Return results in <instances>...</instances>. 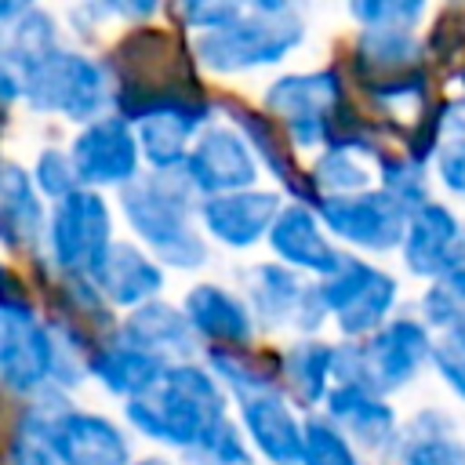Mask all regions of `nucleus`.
<instances>
[{
	"label": "nucleus",
	"mask_w": 465,
	"mask_h": 465,
	"mask_svg": "<svg viewBox=\"0 0 465 465\" xmlns=\"http://www.w3.org/2000/svg\"><path fill=\"white\" fill-rule=\"evenodd\" d=\"M200 196L182 171H142L120 185V214L163 269H203L211 262V243L196 225Z\"/></svg>",
	"instance_id": "nucleus-1"
},
{
	"label": "nucleus",
	"mask_w": 465,
	"mask_h": 465,
	"mask_svg": "<svg viewBox=\"0 0 465 465\" xmlns=\"http://www.w3.org/2000/svg\"><path fill=\"white\" fill-rule=\"evenodd\" d=\"M124 418L138 436L189 454L207 429L229 418V396L200 360H178L167 363L156 389L124 400Z\"/></svg>",
	"instance_id": "nucleus-2"
},
{
	"label": "nucleus",
	"mask_w": 465,
	"mask_h": 465,
	"mask_svg": "<svg viewBox=\"0 0 465 465\" xmlns=\"http://www.w3.org/2000/svg\"><path fill=\"white\" fill-rule=\"evenodd\" d=\"M432 356V331L421 316H389L378 331L334 345V381L363 385L378 396L407 389Z\"/></svg>",
	"instance_id": "nucleus-3"
},
{
	"label": "nucleus",
	"mask_w": 465,
	"mask_h": 465,
	"mask_svg": "<svg viewBox=\"0 0 465 465\" xmlns=\"http://www.w3.org/2000/svg\"><path fill=\"white\" fill-rule=\"evenodd\" d=\"M305 18L302 11L283 15H262L243 11L229 25H218L211 33H196L193 40V62L218 76H240L254 69H272L287 62L305 44Z\"/></svg>",
	"instance_id": "nucleus-4"
},
{
	"label": "nucleus",
	"mask_w": 465,
	"mask_h": 465,
	"mask_svg": "<svg viewBox=\"0 0 465 465\" xmlns=\"http://www.w3.org/2000/svg\"><path fill=\"white\" fill-rule=\"evenodd\" d=\"M22 102L33 113L62 116L69 124H87L109 113L113 80L105 62L73 47H54L22 73Z\"/></svg>",
	"instance_id": "nucleus-5"
},
{
	"label": "nucleus",
	"mask_w": 465,
	"mask_h": 465,
	"mask_svg": "<svg viewBox=\"0 0 465 465\" xmlns=\"http://www.w3.org/2000/svg\"><path fill=\"white\" fill-rule=\"evenodd\" d=\"M345 105V76L334 65L283 73L262 94V109L280 124L291 149H323Z\"/></svg>",
	"instance_id": "nucleus-6"
},
{
	"label": "nucleus",
	"mask_w": 465,
	"mask_h": 465,
	"mask_svg": "<svg viewBox=\"0 0 465 465\" xmlns=\"http://www.w3.org/2000/svg\"><path fill=\"white\" fill-rule=\"evenodd\" d=\"M316 294L341 341H356L392 316L400 302V280L374 262L345 254L327 276L316 280Z\"/></svg>",
	"instance_id": "nucleus-7"
},
{
	"label": "nucleus",
	"mask_w": 465,
	"mask_h": 465,
	"mask_svg": "<svg viewBox=\"0 0 465 465\" xmlns=\"http://www.w3.org/2000/svg\"><path fill=\"white\" fill-rule=\"evenodd\" d=\"M44 240H47V262H54V269L65 280L76 276H91L98 269V262L105 258L113 236V211L105 203V196L98 189H73L69 196L54 200L47 211V225H44Z\"/></svg>",
	"instance_id": "nucleus-8"
},
{
	"label": "nucleus",
	"mask_w": 465,
	"mask_h": 465,
	"mask_svg": "<svg viewBox=\"0 0 465 465\" xmlns=\"http://www.w3.org/2000/svg\"><path fill=\"white\" fill-rule=\"evenodd\" d=\"M54 334L40 320L36 305L7 280L0 283V385L15 396H36L51 389Z\"/></svg>",
	"instance_id": "nucleus-9"
},
{
	"label": "nucleus",
	"mask_w": 465,
	"mask_h": 465,
	"mask_svg": "<svg viewBox=\"0 0 465 465\" xmlns=\"http://www.w3.org/2000/svg\"><path fill=\"white\" fill-rule=\"evenodd\" d=\"M44 436L58 465H131V436L105 414L73 407L65 392L44 389L36 396Z\"/></svg>",
	"instance_id": "nucleus-10"
},
{
	"label": "nucleus",
	"mask_w": 465,
	"mask_h": 465,
	"mask_svg": "<svg viewBox=\"0 0 465 465\" xmlns=\"http://www.w3.org/2000/svg\"><path fill=\"white\" fill-rule=\"evenodd\" d=\"M316 214L331 240L367 254H389L400 247L411 211L400 200H392L385 189L371 185L349 196H320Z\"/></svg>",
	"instance_id": "nucleus-11"
},
{
	"label": "nucleus",
	"mask_w": 465,
	"mask_h": 465,
	"mask_svg": "<svg viewBox=\"0 0 465 465\" xmlns=\"http://www.w3.org/2000/svg\"><path fill=\"white\" fill-rule=\"evenodd\" d=\"M69 160L80 185L98 193L120 189L134 174H142V149H138L134 127L120 113H102L80 124V131L69 142Z\"/></svg>",
	"instance_id": "nucleus-12"
},
{
	"label": "nucleus",
	"mask_w": 465,
	"mask_h": 465,
	"mask_svg": "<svg viewBox=\"0 0 465 465\" xmlns=\"http://www.w3.org/2000/svg\"><path fill=\"white\" fill-rule=\"evenodd\" d=\"M185 182L193 185L196 196H218V193H236L258 185V160L243 134L232 124H203L200 134L193 138L182 167Z\"/></svg>",
	"instance_id": "nucleus-13"
},
{
	"label": "nucleus",
	"mask_w": 465,
	"mask_h": 465,
	"mask_svg": "<svg viewBox=\"0 0 465 465\" xmlns=\"http://www.w3.org/2000/svg\"><path fill=\"white\" fill-rule=\"evenodd\" d=\"M403 269L418 280H436L465 262V222L440 200H425L407 214L400 240Z\"/></svg>",
	"instance_id": "nucleus-14"
},
{
	"label": "nucleus",
	"mask_w": 465,
	"mask_h": 465,
	"mask_svg": "<svg viewBox=\"0 0 465 465\" xmlns=\"http://www.w3.org/2000/svg\"><path fill=\"white\" fill-rule=\"evenodd\" d=\"M280 207H283L280 189L251 185V189H236V193L200 196L196 222L214 243H222L229 251H251L265 240Z\"/></svg>",
	"instance_id": "nucleus-15"
},
{
	"label": "nucleus",
	"mask_w": 465,
	"mask_h": 465,
	"mask_svg": "<svg viewBox=\"0 0 465 465\" xmlns=\"http://www.w3.org/2000/svg\"><path fill=\"white\" fill-rule=\"evenodd\" d=\"M323 418L356 447L367 454H389L400 436V418L389 396H378L352 381H334L323 396Z\"/></svg>",
	"instance_id": "nucleus-16"
},
{
	"label": "nucleus",
	"mask_w": 465,
	"mask_h": 465,
	"mask_svg": "<svg viewBox=\"0 0 465 465\" xmlns=\"http://www.w3.org/2000/svg\"><path fill=\"white\" fill-rule=\"evenodd\" d=\"M265 243L272 247L276 262L294 269V272H305V276H327L345 254L338 251V243L327 236L320 214L312 203H302V200H291L276 211L269 232H265Z\"/></svg>",
	"instance_id": "nucleus-17"
},
{
	"label": "nucleus",
	"mask_w": 465,
	"mask_h": 465,
	"mask_svg": "<svg viewBox=\"0 0 465 465\" xmlns=\"http://www.w3.org/2000/svg\"><path fill=\"white\" fill-rule=\"evenodd\" d=\"M236 425L247 447L269 465H298L302 454V418L280 389H265L236 400Z\"/></svg>",
	"instance_id": "nucleus-18"
},
{
	"label": "nucleus",
	"mask_w": 465,
	"mask_h": 465,
	"mask_svg": "<svg viewBox=\"0 0 465 465\" xmlns=\"http://www.w3.org/2000/svg\"><path fill=\"white\" fill-rule=\"evenodd\" d=\"M87 280L94 283V291L102 294L105 305L138 309L163 294L167 272L145 247H138L131 240H113L105 258L98 262V269Z\"/></svg>",
	"instance_id": "nucleus-19"
},
{
	"label": "nucleus",
	"mask_w": 465,
	"mask_h": 465,
	"mask_svg": "<svg viewBox=\"0 0 465 465\" xmlns=\"http://www.w3.org/2000/svg\"><path fill=\"white\" fill-rule=\"evenodd\" d=\"M222 109L229 113V124H232V127L243 134V142L251 145L258 167L269 171V174L276 178V185H280L283 193H291L294 200L316 203L312 182H309V174H302V167L294 163L291 142H287V134L280 131V124H276L265 109H251V105H240V102H225Z\"/></svg>",
	"instance_id": "nucleus-20"
},
{
	"label": "nucleus",
	"mask_w": 465,
	"mask_h": 465,
	"mask_svg": "<svg viewBox=\"0 0 465 465\" xmlns=\"http://www.w3.org/2000/svg\"><path fill=\"white\" fill-rule=\"evenodd\" d=\"M178 309L185 312L196 338H203L211 345H251V338H254V316H251L247 302L222 283L189 287Z\"/></svg>",
	"instance_id": "nucleus-21"
},
{
	"label": "nucleus",
	"mask_w": 465,
	"mask_h": 465,
	"mask_svg": "<svg viewBox=\"0 0 465 465\" xmlns=\"http://www.w3.org/2000/svg\"><path fill=\"white\" fill-rule=\"evenodd\" d=\"M120 338H127L131 345L160 356L163 363H178V360H196L200 338L189 327L185 312L163 298H153L138 309H127L124 323L116 327Z\"/></svg>",
	"instance_id": "nucleus-22"
},
{
	"label": "nucleus",
	"mask_w": 465,
	"mask_h": 465,
	"mask_svg": "<svg viewBox=\"0 0 465 465\" xmlns=\"http://www.w3.org/2000/svg\"><path fill=\"white\" fill-rule=\"evenodd\" d=\"M167 363L138 345H131L127 338H113V341H98L87 352V378H94L105 392L120 396V400H134L145 396L149 389L160 385Z\"/></svg>",
	"instance_id": "nucleus-23"
},
{
	"label": "nucleus",
	"mask_w": 465,
	"mask_h": 465,
	"mask_svg": "<svg viewBox=\"0 0 465 465\" xmlns=\"http://www.w3.org/2000/svg\"><path fill=\"white\" fill-rule=\"evenodd\" d=\"M389 458L396 465H465V440L454 414L443 407H421L396 436Z\"/></svg>",
	"instance_id": "nucleus-24"
},
{
	"label": "nucleus",
	"mask_w": 465,
	"mask_h": 465,
	"mask_svg": "<svg viewBox=\"0 0 465 465\" xmlns=\"http://www.w3.org/2000/svg\"><path fill=\"white\" fill-rule=\"evenodd\" d=\"M47 207L25 167L0 160V243L11 251H29L44 240Z\"/></svg>",
	"instance_id": "nucleus-25"
},
{
	"label": "nucleus",
	"mask_w": 465,
	"mask_h": 465,
	"mask_svg": "<svg viewBox=\"0 0 465 465\" xmlns=\"http://www.w3.org/2000/svg\"><path fill=\"white\" fill-rule=\"evenodd\" d=\"M305 280L302 272L280 265V262H254L240 272V298L247 302L254 323L262 327H287L294 323L298 302L305 294Z\"/></svg>",
	"instance_id": "nucleus-26"
},
{
	"label": "nucleus",
	"mask_w": 465,
	"mask_h": 465,
	"mask_svg": "<svg viewBox=\"0 0 465 465\" xmlns=\"http://www.w3.org/2000/svg\"><path fill=\"white\" fill-rule=\"evenodd\" d=\"M334 385V345L320 338H302L276 356V389L302 411L323 403Z\"/></svg>",
	"instance_id": "nucleus-27"
},
{
	"label": "nucleus",
	"mask_w": 465,
	"mask_h": 465,
	"mask_svg": "<svg viewBox=\"0 0 465 465\" xmlns=\"http://www.w3.org/2000/svg\"><path fill=\"white\" fill-rule=\"evenodd\" d=\"M421 58H425V44L414 29H360L352 44V65L360 84L414 69L421 65Z\"/></svg>",
	"instance_id": "nucleus-28"
},
{
	"label": "nucleus",
	"mask_w": 465,
	"mask_h": 465,
	"mask_svg": "<svg viewBox=\"0 0 465 465\" xmlns=\"http://www.w3.org/2000/svg\"><path fill=\"white\" fill-rule=\"evenodd\" d=\"M203 367L218 378V385L232 400L276 389V356H258L247 345H214L207 349Z\"/></svg>",
	"instance_id": "nucleus-29"
},
{
	"label": "nucleus",
	"mask_w": 465,
	"mask_h": 465,
	"mask_svg": "<svg viewBox=\"0 0 465 465\" xmlns=\"http://www.w3.org/2000/svg\"><path fill=\"white\" fill-rule=\"evenodd\" d=\"M0 47L11 54V62L25 73L36 58H44L47 51L62 47V29L54 22L51 11L44 7H29L25 15H18L15 22L0 25Z\"/></svg>",
	"instance_id": "nucleus-30"
},
{
	"label": "nucleus",
	"mask_w": 465,
	"mask_h": 465,
	"mask_svg": "<svg viewBox=\"0 0 465 465\" xmlns=\"http://www.w3.org/2000/svg\"><path fill=\"white\" fill-rule=\"evenodd\" d=\"M371 178L374 174L367 167V156L356 153V149H341V145H323L320 156L309 167V182H312L316 200L320 196H349V193L371 189Z\"/></svg>",
	"instance_id": "nucleus-31"
},
{
	"label": "nucleus",
	"mask_w": 465,
	"mask_h": 465,
	"mask_svg": "<svg viewBox=\"0 0 465 465\" xmlns=\"http://www.w3.org/2000/svg\"><path fill=\"white\" fill-rule=\"evenodd\" d=\"M418 309H421V323L432 334L465 331V262L429 280V291H421Z\"/></svg>",
	"instance_id": "nucleus-32"
},
{
	"label": "nucleus",
	"mask_w": 465,
	"mask_h": 465,
	"mask_svg": "<svg viewBox=\"0 0 465 465\" xmlns=\"http://www.w3.org/2000/svg\"><path fill=\"white\" fill-rule=\"evenodd\" d=\"M378 189H385L407 211L432 200L429 196V167L421 160H414L411 153H381L378 156Z\"/></svg>",
	"instance_id": "nucleus-33"
},
{
	"label": "nucleus",
	"mask_w": 465,
	"mask_h": 465,
	"mask_svg": "<svg viewBox=\"0 0 465 465\" xmlns=\"http://www.w3.org/2000/svg\"><path fill=\"white\" fill-rule=\"evenodd\" d=\"M298 465H360V454L323 414H309L302 421Z\"/></svg>",
	"instance_id": "nucleus-34"
},
{
	"label": "nucleus",
	"mask_w": 465,
	"mask_h": 465,
	"mask_svg": "<svg viewBox=\"0 0 465 465\" xmlns=\"http://www.w3.org/2000/svg\"><path fill=\"white\" fill-rule=\"evenodd\" d=\"M185 458H193L196 465H254V450L247 447L232 418H222L214 429H207L203 440Z\"/></svg>",
	"instance_id": "nucleus-35"
},
{
	"label": "nucleus",
	"mask_w": 465,
	"mask_h": 465,
	"mask_svg": "<svg viewBox=\"0 0 465 465\" xmlns=\"http://www.w3.org/2000/svg\"><path fill=\"white\" fill-rule=\"evenodd\" d=\"M7 465H58V458H54L51 447H47L44 418H40L36 400L18 414V421H15V429H11V440H7Z\"/></svg>",
	"instance_id": "nucleus-36"
},
{
	"label": "nucleus",
	"mask_w": 465,
	"mask_h": 465,
	"mask_svg": "<svg viewBox=\"0 0 465 465\" xmlns=\"http://www.w3.org/2000/svg\"><path fill=\"white\" fill-rule=\"evenodd\" d=\"M360 29H414L429 0H345Z\"/></svg>",
	"instance_id": "nucleus-37"
},
{
	"label": "nucleus",
	"mask_w": 465,
	"mask_h": 465,
	"mask_svg": "<svg viewBox=\"0 0 465 465\" xmlns=\"http://www.w3.org/2000/svg\"><path fill=\"white\" fill-rule=\"evenodd\" d=\"M29 178H33L36 193L44 200H51V203L62 200V196H69L73 189H80V178H76L73 160H69V149H58V145H47V149L36 153Z\"/></svg>",
	"instance_id": "nucleus-38"
},
{
	"label": "nucleus",
	"mask_w": 465,
	"mask_h": 465,
	"mask_svg": "<svg viewBox=\"0 0 465 465\" xmlns=\"http://www.w3.org/2000/svg\"><path fill=\"white\" fill-rule=\"evenodd\" d=\"M429 363L443 378V385L465 403V331H443L432 334V356Z\"/></svg>",
	"instance_id": "nucleus-39"
},
{
	"label": "nucleus",
	"mask_w": 465,
	"mask_h": 465,
	"mask_svg": "<svg viewBox=\"0 0 465 465\" xmlns=\"http://www.w3.org/2000/svg\"><path fill=\"white\" fill-rule=\"evenodd\" d=\"M171 4H174L178 22L193 33H211L218 25H229L232 18L247 11L243 0H171Z\"/></svg>",
	"instance_id": "nucleus-40"
},
{
	"label": "nucleus",
	"mask_w": 465,
	"mask_h": 465,
	"mask_svg": "<svg viewBox=\"0 0 465 465\" xmlns=\"http://www.w3.org/2000/svg\"><path fill=\"white\" fill-rule=\"evenodd\" d=\"M432 171H436L443 189H450L454 196L465 200V138L440 142L432 153Z\"/></svg>",
	"instance_id": "nucleus-41"
},
{
	"label": "nucleus",
	"mask_w": 465,
	"mask_h": 465,
	"mask_svg": "<svg viewBox=\"0 0 465 465\" xmlns=\"http://www.w3.org/2000/svg\"><path fill=\"white\" fill-rule=\"evenodd\" d=\"M160 4L163 0H102V7L109 11V15H116V18H124V22H149L156 11H160Z\"/></svg>",
	"instance_id": "nucleus-42"
},
{
	"label": "nucleus",
	"mask_w": 465,
	"mask_h": 465,
	"mask_svg": "<svg viewBox=\"0 0 465 465\" xmlns=\"http://www.w3.org/2000/svg\"><path fill=\"white\" fill-rule=\"evenodd\" d=\"M22 102V69L11 62V54L0 47V109Z\"/></svg>",
	"instance_id": "nucleus-43"
},
{
	"label": "nucleus",
	"mask_w": 465,
	"mask_h": 465,
	"mask_svg": "<svg viewBox=\"0 0 465 465\" xmlns=\"http://www.w3.org/2000/svg\"><path fill=\"white\" fill-rule=\"evenodd\" d=\"M243 7L262 15H283V11H298V0H243Z\"/></svg>",
	"instance_id": "nucleus-44"
},
{
	"label": "nucleus",
	"mask_w": 465,
	"mask_h": 465,
	"mask_svg": "<svg viewBox=\"0 0 465 465\" xmlns=\"http://www.w3.org/2000/svg\"><path fill=\"white\" fill-rule=\"evenodd\" d=\"M29 7H36V0H0V25L15 22V18L25 15Z\"/></svg>",
	"instance_id": "nucleus-45"
},
{
	"label": "nucleus",
	"mask_w": 465,
	"mask_h": 465,
	"mask_svg": "<svg viewBox=\"0 0 465 465\" xmlns=\"http://www.w3.org/2000/svg\"><path fill=\"white\" fill-rule=\"evenodd\" d=\"M131 465H171V461L167 458H138V461L131 458Z\"/></svg>",
	"instance_id": "nucleus-46"
},
{
	"label": "nucleus",
	"mask_w": 465,
	"mask_h": 465,
	"mask_svg": "<svg viewBox=\"0 0 465 465\" xmlns=\"http://www.w3.org/2000/svg\"><path fill=\"white\" fill-rule=\"evenodd\" d=\"M4 280H7V272H4V262H0V283H4Z\"/></svg>",
	"instance_id": "nucleus-47"
}]
</instances>
